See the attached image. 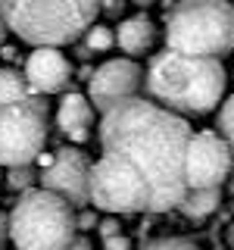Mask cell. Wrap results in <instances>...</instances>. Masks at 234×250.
I'll return each mask as SVG.
<instances>
[{
    "label": "cell",
    "instance_id": "e0dca14e",
    "mask_svg": "<svg viewBox=\"0 0 234 250\" xmlns=\"http://www.w3.org/2000/svg\"><path fill=\"white\" fill-rule=\"evenodd\" d=\"M215 135L228 144V153H231V172H234V94L228 100H222L218 106V125H215Z\"/></svg>",
    "mask_w": 234,
    "mask_h": 250
},
{
    "label": "cell",
    "instance_id": "ac0fdd59",
    "mask_svg": "<svg viewBox=\"0 0 234 250\" xmlns=\"http://www.w3.org/2000/svg\"><path fill=\"white\" fill-rule=\"evenodd\" d=\"M6 188L10 191H19V194H25V191H31L35 188V182H38V175H35V169L31 166H22V169H6Z\"/></svg>",
    "mask_w": 234,
    "mask_h": 250
},
{
    "label": "cell",
    "instance_id": "5b68a950",
    "mask_svg": "<svg viewBox=\"0 0 234 250\" xmlns=\"http://www.w3.org/2000/svg\"><path fill=\"white\" fill-rule=\"evenodd\" d=\"M6 219L10 244L16 250H66L78 234L75 209L41 188L19 194V203L6 213Z\"/></svg>",
    "mask_w": 234,
    "mask_h": 250
},
{
    "label": "cell",
    "instance_id": "52a82bcc",
    "mask_svg": "<svg viewBox=\"0 0 234 250\" xmlns=\"http://www.w3.org/2000/svg\"><path fill=\"white\" fill-rule=\"evenodd\" d=\"M47 104L41 97L0 109V169H22L44 153Z\"/></svg>",
    "mask_w": 234,
    "mask_h": 250
},
{
    "label": "cell",
    "instance_id": "cb8c5ba5",
    "mask_svg": "<svg viewBox=\"0 0 234 250\" xmlns=\"http://www.w3.org/2000/svg\"><path fill=\"white\" fill-rule=\"evenodd\" d=\"M6 244H10V219L0 209V250H6Z\"/></svg>",
    "mask_w": 234,
    "mask_h": 250
},
{
    "label": "cell",
    "instance_id": "f546056e",
    "mask_svg": "<svg viewBox=\"0 0 234 250\" xmlns=\"http://www.w3.org/2000/svg\"><path fill=\"white\" fill-rule=\"evenodd\" d=\"M0 182H3V172H0Z\"/></svg>",
    "mask_w": 234,
    "mask_h": 250
},
{
    "label": "cell",
    "instance_id": "83f0119b",
    "mask_svg": "<svg viewBox=\"0 0 234 250\" xmlns=\"http://www.w3.org/2000/svg\"><path fill=\"white\" fill-rule=\"evenodd\" d=\"M6 35H10V31H6V22H3V16H0V47H3V41H6Z\"/></svg>",
    "mask_w": 234,
    "mask_h": 250
},
{
    "label": "cell",
    "instance_id": "8992f818",
    "mask_svg": "<svg viewBox=\"0 0 234 250\" xmlns=\"http://www.w3.org/2000/svg\"><path fill=\"white\" fill-rule=\"evenodd\" d=\"M88 191H91V207L103 209L109 216H131L150 209L147 182L119 156L103 153L97 163H91Z\"/></svg>",
    "mask_w": 234,
    "mask_h": 250
},
{
    "label": "cell",
    "instance_id": "d4e9b609",
    "mask_svg": "<svg viewBox=\"0 0 234 250\" xmlns=\"http://www.w3.org/2000/svg\"><path fill=\"white\" fill-rule=\"evenodd\" d=\"M66 250H94V244H91V238H88V234H75V238H72V244H69Z\"/></svg>",
    "mask_w": 234,
    "mask_h": 250
},
{
    "label": "cell",
    "instance_id": "f1b7e54d",
    "mask_svg": "<svg viewBox=\"0 0 234 250\" xmlns=\"http://www.w3.org/2000/svg\"><path fill=\"white\" fill-rule=\"evenodd\" d=\"M228 241H231V247H234V225L228 229Z\"/></svg>",
    "mask_w": 234,
    "mask_h": 250
},
{
    "label": "cell",
    "instance_id": "4dcf8cb0",
    "mask_svg": "<svg viewBox=\"0 0 234 250\" xmlns=\"http://www.w3.org/2000/svg\"><path fill=\"white\" fill-rule=\"evenodd\" d=\"M231 82H234V75H231Z\"/></svg>",
    "mask_w": 234,
    "mask_h": 250
},
{
    "label": "cell",
    "instance_id": "603a6c76",
    "mask_svg": "<svg viewBox=\"0 0 234 250\" xmlns=\"http://www.w3.org/2000/svg\"><path fill=\"white\" fill-rule=\"evenodd\" d=\"M131 247H135V244H131L128 234H116V238L103 241V250H131Z\"/></svg>",
    "mask_w": 234,
    "mask_h": 250
},
{
    "label": "cell",
    "instance_id": "30bf717a",
    "mask_svg": "<svg viewBox=\"0 0 234 250\" xmlns=\"http://www.w3.org/2000/svg\"><path fill=\"white\" fill-rule=\"evenodd\" d=\"M140 88H144V66L137 60H106L94 69L88 82V104L94 106V113L103 116L125 100L140 97Z\"/></svg>",
    "mask_w": 234,
    "mask_h": 250
},
{
    "label": "cell",
    "instance_id": "484cf974",
    "mask_svg": "<svg viewBox=\"0 0 234 250\" xmlns=\"http://www.w3.org/2000/svg\"><path fill=\"white\" fill-rule=\"evenodd\" d=\"M35 163L41 166V172H44V169H50V166H53V153H38V160H35Z\"/></svg>",
    "mask_w": 234,
    "mask_h": 250
},
{
    "label": "cell",
    "instance_id": "7402d4cb",
    "mask_svg": "<svg viewBox=\"0 0 234 250\" xmlns=\"http://www.w3.org/2000/svg\"><path fill=\"white\" fill-rule=\"evenodd\" d=\"M125 6H128V3H122V0H103V3H100V13H103V16H113V19H119V16L125 13Z\"/></svg>",
    "mask_w": 234,
    "mask_h": 250
},
{
    "label": "cell",
    "instance_id": "3957f363",
    "mask_svg": "<svg viewBox=\"0 0 234 250\" xmlns=\"http://www.w3.org/2000/svg\"><path fill=\"white\" fill-rule=\"evenodd\" d=\"M0 16L6 31L19 35V41L35 50H59L62 44H75L100 16V3L91 0H3Z\"/></svg>",
    "mask_w": 234,
    "mask_h": 250
},
{
    "label": "cell",
    "instance_id": "9c48e42d",
    "mask_svg": "<svg viewBox=\"0 0 234 250\" xmlns=\"http://www.w3.org/2000/svg\"><path fill=\"white\" fill-rule=\"evenodd\" d=\"M41 191L59 197L62 203H69L72 209H88L91 207V160L84 150L78 147H59L53 150V166L44 169L38 175Z\"/></svg>",
    "mask_w": 234,
    "mask_h": 250
},
{
    "label": "cell",
    "instance_id": "2e32d148",
    "mask_svg": "<svg viewBox=\"0 0 234 250\" xmlns=\"http://www.w3.org/2000/svg\"><path fill=\"white\" fill-rule=\"evenodd\" d=\"M84 41H81V47L88 53H106V50H113L116 47V38H113V28L109 25H103V22H94V25L84 31Z\"/></svg>",
    "mask_w": 234,
    "mask_h": 250
},
{
    "label": "cell",
    "instance_id": "7a4b0ae2",
    "mask_svg": "<svg viewBox=\"0 0 234 250\" xmlns=\"http://www.w3.org/2000/svg\"><path fill=\"white\" fill-rule=\"evenodd\" d=\"M228 88V72L218 60H197L181 53H153L144 69V94L172 116H206L218 109Z\"/></svg>",
    "mask_w": 234,
    "mask_h": 250
},
{
    "label": "cell",
    "instance_id": "44dd1931",
    "mask_svg": "<svg viewBox=\"0 0 234 250\" xmlns=\"http://www.w3.org/2000/svg\"><path fill=\"white\" fill-rule=\"evenodd\" d=\"M97 231H100V238L109 241V238H116V234H122V225H119V219L116 216H106V219H100L97 222Z\"/></svg>",
    "mask_w": 234,
    "mask_h": 250
},
{
    "label": "cell",
    "instance_id": "7c38bea8",
    "mask_svg": "<svg viewBox=\"0 0 234 250\" xmlns=\"http://www.w3.org/2000/svg\"><path fill=\"white\" fill-rule=\"evenodd\" d=\"M91 125H94V106L88 104L81 91H69L62 94L59 106H57V128L75 144H84L91 138Z\"/></svg>",
    "mask_w": 234,
    "mask_h": 250
},
{
    "label": "cell",
    "instance_id": "4fadbf2b",
    "mask_svg": "<svg viewBox=\"0 0 234 250\" xmlns=\"http://www.w3.org/2000/svg\"><path fill=\"white\" fill-rule=\"evenodd\" d=\"M113 38H116V47L122 53H128V60H135L153 50L159 28H156V22L150 16L137 13V16H128V19H119V25L113 28Z\"/></svg>",
    "mask_w": 234,
    "mask_h": 250
},
{
    "label": "cell",
    "instance_id": "ffe728a7",
    "mask_svg": "<svg viewBox=\"0 0 234 250\" xmlns=\"http://www.w3.org/2000/svg\"><path fill=\"white\" fill-rule=\"evenodd\" d=\"M97 222H100V216H97V209H78L75 213V229H78V234L81 231H91V229H97Z\"/></svg>",
    "mask_w": 234,
    "mask_h": 250
},
{
    "label": "cell",
    "instance_id": "277c9868",
    "mask_svg": "<svg viewBox=\"0 0 234 250\" xmlns=\"http://www.w3.org/2000/svg\"><path fill=\"white\" fill-rule=\"evenodd\" d=\"M166 50L222 62L234 53V3L184 0L166 6Z\"/></svg>",
    "mask_w": 234,
    "mask_h": 250
},
{
    "label": "cell",
    "instance_id": "4316f807",
    "mask_svg": "<svg viewBox=\"0 0 234 250\" xmlns=\"http://www.w3.org/2000/svg\"><path fill=\"white\" fill-rule=\"evenodd\" d=\"M91 75H94V66H91V62H84V66L78 69V78H81V82H91Z\"/></svg>",
    "mask_w": 234,
    "mask_h": 250
},
{
    "label": "cell",
    "instance_id": "6da1fadb",
    "mask_svg": "<svg viewBox=\"0 0 234 250\" xmlns=\"http://www.w3.org/2000/svg\"><path fill=\"white\" fill-rule=\"evenodd\" d=\"M194 128L147 97H131L100 116V147L119 156L147 182L150 213L178 209L184 200V153Z\"/></svg>",
    "mask_w": 234,
    "mask_h": 250
},
{
    "label": "cell",
    "instance_id": "d6986e66",
    "mask_svg": "<svg viewBox=\"0 0 234 250\" xmlns=\"http://www.w3.org/2000/svg\"><path fill=\"white\" fill-rule=\"evenodd\" d=\"M140 250H200V244H194L191 238H156L147 241Z\"/></svg>",
    "mask_w": 234,
    "mask_h": 250
},
{
    "label": "cell",
    "instance_id": "ba28073f",
    "mask_svg": "<svg viewBox=\"0 0 234 250\" xmlns=\"http://www.w3.org/2000/svg\"><path fill=\"white\" fill-rule=\"evenodd\" d=\"M231 175V153L228 144L213 128L194 131L184 153V185L187 191H213L222 188Z\"/></svg>",
    "mask_w": 234,
    "mask_h": 250
},
{
    "label": "cell",
    "instance_id": "5bb4252c",
    "mask_svg": "<svg viewBox=\"0 0 234 250\" xmlns=\"http://www.w3.org/2000/svg\"><path fill=\"white\" fill-rule=\"evenodd\" d=\"M25 100H38V94L25 84L22 72L16 69H0V109L10 106V104H25Z\"/></svg>",
    "mask_w": 234,
    "mask_h": 250
},
{
    "label": "cell",
    "instance_id": "8fae6325",
    "mask_svg": "<svg viewBox=\"0 0 234 250\" xmlns=\"http://www.w3.org/2000/svg\"><path fill=\"white\" fill-rule=\"evenodd\" d=\"M72 62L62 50H31L22 69V78L38 97L44 94H62L72 82Z\"/></svg>",
    "mask_w": 234,
    "mask_h": 250
},
{
    "label": "cell",
    "instance_id": "9a60e30c",
    "mask_svg": "<svg viewBox=\"0 0 234 250\" xmlns=\"http://www.w3.org/2000/svg\"><path fill=\"white\" fill-rule=\"evenodd\" d=\"M218 203H222V188H213V191H187L184 200L178 203V209L187 219H206L218 209Z\"/></svg>",
    "mask_w": 234,
    "mask_h": 250
}]
</instances>
